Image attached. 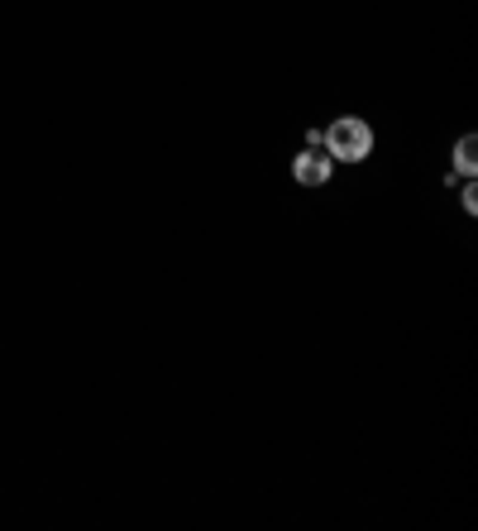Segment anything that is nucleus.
Masks as SVG:
<instances>
[{
    "instance_id": "obj_3",
    "label": "nucleus",
    "mask_w": 478,
    "mask_h": 531,
    "mask_svg": "<svg viewBox=\"0 0 478 531\" xmlns=\"http://www.w3.org/2000/svg\"><path fill=\"white\" fill-rule=\"evenodd\" d=\"M455 168L464 177H474V168H478V139L474 134H464V139L455 144Z\"/></svg>"
},
{
    "instance_id": "obj_2",
    "label": "nucleus",
    "mask_w": 478,
    "mask_h": 531,
    "mask_svg": "<svg viewBox=\"0 0 478 531\" xmlns=\"http://www.w3.org/2000/svg\"><path fill=\"white\" fill-rule=\"evenodd\" d=\"M292 177H297L302 187H326V177H330V154H326V149H311V144H306V154L292 158Z\"/></svg>"
},
{
    "instance_id": "obj_1",
    "label": "nucleus",
    "mask_w": 478,
    "mask_h": 531,
    "mask_svg": "<svg viewBox=\"0 0 478 531\" xmlns=\"http://www.w3.org/2000/svg\"><path fill=\"white\" fill-rule=\"evenodd\" d=\"M321 149L330 154V163H364V158L373 154V130L364 120L345 115V120H335L330 130H321Z\"/></svg>"
}]
</instances>
